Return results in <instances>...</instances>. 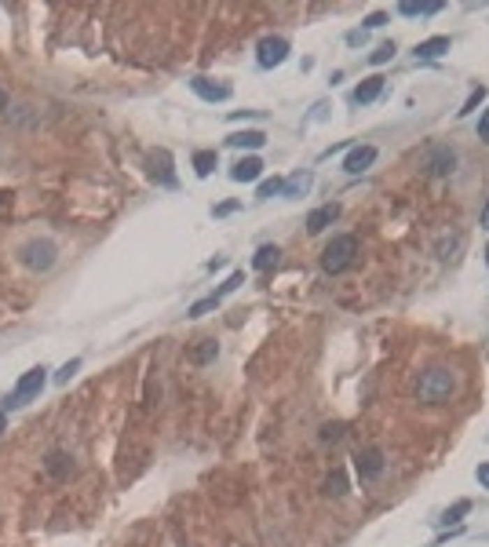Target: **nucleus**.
I'll return each mask as SVG.
<instances>
[{
    "label": "nucleus",
    "instance_id": "nucleus-34",
    "mask_svg": "<svg viewBox=\"0 0 489 547\" xmlns=\"http://www.w3.org/2000/svg\"><path fill=\"white\" fill-rule=\"evenodd\" d=\"M479 223L489 230V197H486V204H482V216H479Z\"/></svg>",
    "mask_w": 489,
    "mask_h": 547
},
{
    "label": "nucleus",
    "instance_id": "nucleus-35",
    "mask_svg": "<svg viewBox=\"0 0 489 547\" xmlns=\"http://www.w3.org/2000/svg\"><path fill=\"white\" fill-rule=\"evenodd\" d=\"M0 110H8V95L4 91H0Z\"/></svg>",
    "mask_w": 489,
    "mask_h": 547
},
{
    "label": "nucleus",
    "instance_id": "nucleus-24",
    "mask_svg": "<svg viewBox=\"0 0 489 547\" xmlns=\"http://www.w3.org/2000/svg\"><path fill=\"white\" fill-rule=\"evenodd\" d=\"M395 52H398V47H395V40H384V44H380V47H377V52H372L369 59H372V66H384V62H391V59H395Z\"/></svg>",
    "mask_w": 489,
    "mask_h": 547
},
{
    "label": "nucleus",
    "instance_id": "nucleus-19",
    "mask_svg": "<svg viewBox=\"0 0 489 547\" xmlns=\"http://www.w3.org/2000/svg\"><path fill=\"white\" fill-rule=\"evenodd\" d=\"M278 255H282L278 245H263V248L252 255V267H256V270H270L274 263H278Z\"/></svg>",
    "mask_w": 489,
    "mask_h": 547
},
{
    "label": "nucleus",
    "instance_id": "nucleus-8",
    "mask_svg": "<svg viewBox=\"0 0 489 547\" xmlns=\"http://www.w3.org/2000/svg\"><path fill=\"white\" fill-rule=\"evenodd\" d=\"M423 168H428L431 175H453V172H456V150L435 147V150L428 153V160H423Z\"/></svg>",
    "mask_w": 489,
    "mask_h": 547
},
{
    "label": "nucleus",
    "instance_id": "nucleus-27",
    "mask_svg": "<svg viewBox=\"0 0 489 547\" xmlns=\"http://www.w3.org/2000/svg\"><path fill=\"white\" fill-rule=\"evenodd\" d=\"M77 368H80V358H73V361H66V365L59 368V373H55V383H59V387H62V383H70V380H73V373H77Z\"/></svg>",
    "mask_w": 489,
    "mask_h": 547
},
{
    "label": "nucleus",
    "instance_id": "nucleus-20",
    "mask_svg": "<svg viewBox=\"0 0 489 547\" xmlns=\"http://www.w3.org/2000/svg\"><path fill=\"white\" fill-rule=\"evenodd\" d=\"M48 471H52L55 478H66L73 471V463H70L66 453H52V456H48Z\"/></svg>",
    "mask_w": 489,
    "mask_h": 547
},
{
    "label": "nucleus",
    "instance_id": "nucleus-22",
    "mask_svg": "<svg viewBox=\"0 0 489 547\" xmlns=\"http://www.w3.org/2000/svg\"><path fill=\"white\" fill-rule=\"evenodd\" d=\"M282 190H285V179H278V175H274V179H263V183L256 186V197L267 201V197H274V194H282Z\"/></svg>",
    "mask_w": 489,
    "mask_h": 547
},
{
    "label": "nucleus",
    "instance_id": "nucleus-2",
    "mask_svg": "<svg viewBox=\"0 0 489 547\" xmlns=\"http://www.w3.org/2000/svg\"><path fill=\"white\" fill-rule=\"evenodd\" d=\"M354 255H358V237H354V234H340V237H333L329 245H325V252H321V270H325V274H344V270L354 263Z\"/></svg>",
    "mask_w": 489,
    "mask_h": 547
},
{
    "label": "nucleus",
    "instance_id": "nucleus-1",
    "mask_svg": "<svg viewBox=\"0 0 489 547\" xmlns=\"http://www.w3.org/2000/svg\"><path fill=\"white\" fill-rule=\"evenodd\" d=\"M456 387V380L449 368H428V373H420L416 380V398L428 401V405H438V401H446Z\"/></svg>",
    "mask_w": 489,
    "mask_h": 547
},
{
    "label": "nucleus",
    "instance_id": "nucleus-33",
    "mask_svg": "<svg viewBox=\"0 0 489 547\" xmlns=\"http://www.w3.org/2000/svg\"><path fill=\"white\" fill-rule=\"evenodd\" d=\"M365 40V29H354V33H347V44H362Z\"/></svg>",
    "mask_w": 489,
    "mask_h": 547
},
{
    "label": "nucleus",
    "instance_id": "nucleus-36",
    "mask_svg": "<svg viewBox=\"0 0 489 547\" xmlns=\"http://www.w3.org/2000/svg\"><path fill=\"white\" fill-rule=\"evenodd\" d=\"M4 424H8V420H4V412H0V430H4Z\"/></svg>",
    "mask_w": 489,
    "mask_h": 547
},
{
    "label": "nucleus",
    "instance_id": "nucleus-28",
    "mask_svg": "<svg viewBox=\"0 0 489 547\" xmlns=\"http://www.w3.org/2000/svg\"><path fill=\"white\" fill-rule=\"evenodd\" d=\"M344 438V424H325L321 427V442H340Z\"/></svg>",
    "mask_w": 489,
    "mask_h": 547
},
{
    "label": "nucleus",
    "instance_id": "nucleus-7",
    "mask_svg": "<svg viewBox=\"0 0 489 547\" xmlns=\"http://www.w3.org/2000/svg\"><path fill=\"white\" fill-rule=\"evenodd\" d=\"M190 88H194V95H201L205 103H226L231 99V84H219V80H212V77H194Z\"/></svg>",
    "mask_w": 489,
    "mask_h": 547
},
{
    "label": "nucleus",
    "instance_id": "nucleus-23",
    "mask_svg": "<svg viewBox=\"0 0 489 547\" xmlns=\"http://www.w3.org/2000/svg\"><path fill=\"white\" fill-rule=\"evenodd\" d=\"M467 511H471V500H456V504H453V507H449V511H446L438 522H442V525H449V522H453V525H456V522H460Z\"/></svg>",
    "mask_w": 489,
    "mask_h": 547
},
{
    "label": "nucleus",
    "instance_id": "nucleus-17",
    "mask_svg": "<svg viewBox=\"0 0 489 547\" xmlns=\"http://www.w3.org/2000/svg\"><path fill=\"white\" fill-rule=\"evenodd\" d=\"M311 186H314V175H311V172H296V175H292V179L285 183L282 194H285V197H303Z\"/></svg>",
    "mask_w": 489,
    "mask_h": 547
},
{
    "label": "nucleus",
    "instance_id": "nucleus-6",
    "mask_svg": "<svg viewBox=\"0 0 489 547\" xmlns=\"http://www.w3.org/2000/svg\"><path fill=\"white\" fill-rule=\"evenodd\" d=\"M22 263L29 267V270H48L55 263V245L52 241H29V245H22Z\"/></svg>",
    "mask_w": 489,
    "mask_h": 547
},
{
    "label": "nucleus",
    "instance_id": "nucleus-14",
    "mask_svg": "<svg viewBox=\"0 0 489 547\" xmlns=\"http://www.w3.org/2000/svg\"><path fill=\"white\" fill-rule=\"evenodd\" d=\"M449 52V37H428L416 44V59H442Z\"/></svg>",
    "mask_w": 489,
    "mask_h": 547
},
{
    "label": "nucleus",
    "instance_id": "nucleus-25",
    "mask_svg": "<svg viewBox=\"0 0 489 547\" xmlns=\"http://www.w3.org/2000/svg\"><path fill=\"white\" fill-rule=\"evenodd\" d=\"M482 103H486V88H482V84H479V88H475V91H471V95H467V103H464V106H460V117H467V114H475V110H479V106H482Z\"/></svg>",
    "mask_w": 489,
    "mask_h": 547
},
{
    "label": "nucleus",
    "instance_id": "nucleus-16",
    "mask_svg": "<svg viewBox=\"0 0 489 547\" xmlns=\"http://www.w3.org/2000/svg\"><path fill=\"white\" fill-rule=\"evenodd\" d=\"M216 168H219V153L216 150H198V153H194V172H198L201 179H208Z\"/></svg>",
    "mask_w": 489,
    "mask_h": 547
},
{
    "label": "nucleus",
    "instance_id": "nucleus-32",
    "mask_svg": "<svg viewBox=\"0 0 489 547\" xmlns=\"http://www.w3.org/2000/svg\"><path fill=\"white\" fill-rule=\"evenodd\" d=\"M475 474H479V486L489 489V463H479V471H475Z\"/></svg>",
    "mask_w": 489,
    "mask_h": 547
},
{
    "label": "nucleus",
    "instance_id": "nucleus-29",
    "mask_svg": "<svg viewBox=\"0 0 489 547\" xmlns=\"http://www.w3.org/2000/svg\"><path fill=\"white\" fill-rule=\"evenodd\" d=\"M384 22H387V15H384V11H372L369 19H365V29H380Z\"/></svg>",
    "mask_w": 489,
    "mask_h": 547
},
{
    "label": "nucleus",
    "instance_id": "nucleus-4",
    "mask_svg": "<svg viewBox=\"0 0 489 547\" xmlns=\"http://www.w3.org/2000/svg\"><path fill=\"white\" fill-rule=\"evenodd\" d=\"M44 383H48V368L37 365V368H29V373L15 383V391H11V405H26L29 398H37L44 391Z\"/></svg>",
    "mask_w": 489,
    "mask_h": 547
},
{
    "label": "nucleus",
    "instance_id": "nucleus-18",
    "mask_svg": "<svg viewBox=\"0 0 489 547\" xmlns=\"http://www.w3.org/2000/svg\"><path fill=\"white\" fill-rule=\"evenodd\" d=\"M438 8H442V4H438V0H420V4H416V0H405V4H398V11L405 15V19H420V15H435Z\"/></svg>",
    "mask_w": 489,
    "mask_h": 547
},
{
    "label": "nucleus",
    "instance_id": "nucleus-9",
    "mask_svg": "<svg viewBox=\"0 0 489 547\" xmlns=\"http://www.w3.org/2000/svg\"><path fill=\"white\" fill-rule=\"evenodd\" d=\"M354 467H358V478L362 481H372L384 471V453L380 449H362V453L354 456Z\"/></svg>",
    "mask_w": 489,
    "mask_h": 547
},
{
    "label": "nucleus",
    "instance_id": "nucleus-12",
    "mask_svg": "<svg viewBox=\"0 0 489 547\" xmlns=\"http://www.w3.org/2000/svg\"><path fill=\"white\" fill-rule=\"evenodd\" d=\"M259 175H263V160H259V157H241L238 165L231 168V179L234 183H256Z\"/></svg>",
    "mask_w": 489,
    "mask_h": 547
},
{
    "label": "nucleus",
    "instance_id": "nucleus-26",
    "mask_svg": "<svg viewBox=\"0 0 489 547\" xmlns=\"http://www.w3.org/2000/svg\"><path fill=\"white\" fill-rule=\"evenodd\" d=\"M216 354H219V347H216V343H212V340H205V343H201L198 350H194V354H190V358H194V361H198V365H205V361H212V358H216Z\"/></svg>",
    "mask_w": 489,
    "mask_h": 547
},
{
    "label": "nucleus",
    "instance_id": "nucleus-11",
    "mask_svg": "<svg viewBox=\"0 0 489 547\" xmlns=\"http://www.w3.org/2000/svg\"><path fill=\"white\" fill-rule=\"evenodd\" d=\"M336 219H340V204H321L307 216V234H321L325 227H333Z\"/></svg>",
    "mask_w": 489,
    "mask_h": 547
},
{
    "label": "nucleus",
    "instance_id": "nucleus-15",
    "mask_svg": "<svg viewBox=\"0 0 489 547\" xmlns=\"http://www.w3.org/2000/svg\"><path fill=\"white\" fill-rule=\"evenodd\" d=\"M226 142H231V147H238V150H259V147L267 142V135L259 132V128H252V132H234Z\"/></svg>",
    "mask_w": 489,
    "mask_h": 547
},
{
    "label": "nucleus",
    "instance_id": "nucleus-13",
    "mask_svg": "<svg viewBox=\"0 0 489 547\" xmlns=\"http://www.w3.org/2000/svg\"><path fill=\"white\" fill-rule=\"evenodd\" d=\"M380 91H384V77H380V73H372V77H365L362 84L354 88V103H358V106H365V103H372V99H380Z\"/></svg>",
    "mask_w": 489,
    "mask_h": 547
},
{
    "label": "nucleus",
    "instance_id": "nucleus-3",
    "mask_svg": "<svg viewBox=\"0 0 489 547\" xmlns=\"http://www.w3.org/2000/svg\"><path fill=\"white\" fill-rule=\"evenodd\" d=\"M241 281H245V274H241V270H234L231 278H226V281L216 288V292H212V296H205V299H198V303H194V307H190L187 314H190V317H205L208 310H216V307H219V303H223L226 296H231V292H238V285H241Z\"/></svg>",
    "mask_w": 489,
    "mask_h": 547
},
{
    "label": "nucleus",
    "instance_id": "nucleus-37",
    "mask_svg": "<svg viewBox=\"0 0 489 547\" xmlns=\"http://www.w3.org/2000/svg\"><path fill=\"white\" fill-rule=\"evenodd\" d=\"M486 263H489V248H486Z\"/></svg>",
    "mask_w": 489,
    "mask_h": 547
},
{
    "label": "nucleus",
    "instance_id": "nucleus-10",
    "mask_svg": "<svg viewBox=\"0 0 489 547\" xmlns=\"http://www.w3.org/2000/svg\"><path fill=\"white\" fill-rule=\"evenodd\" d=\"M372 160H377V147H369V142H362V147H354L347 157H344V172L347 175H362Z\"/></svg>",
    "mask_w": 489,
    "mask_h": 547
},
{
    "label": "nucleus",
    "instance_id": "nucleus-31",
    "mask_svg": "<svg viewBox=\"0 0 489 547\" xmlns=\"http://www.w3.org/2000/svg\"><path fill=\"white\" fill-rule=\"evenodd\" d=\"M479 139H482V142H489V110L479 117Z\"/></svg>",
    "mask_w": 489,
    "mask_h": 547
},
{
    "label": "nucleus",
    "instance_id": "nucleus-21",
    "mask_svg": "<svg viewBox=\"0 0 489 547\" xmlns=\"http://www.w3.org/2000/svg\"><path fill=\"white\" fill-rule=\"evenodd\" d=\"M347 493V474L344 471H333L325 478V496H344Z\"/></svg>",
    "mask_w": 489,
    "mask_h": 547
},
{
    "label": "nucleus",
    "instance_id": "nucleus-5",
    "mask_svg": "<svg viewBox=\"0 0 489 547\" xmlns=\"http://www.w3.org/2000/svg\"><path fill=\"white\" fill-rule=\"evenodd\" d=\"M256 59H259V66H263V70L282 66V62L289 59V40L285 37H263L259 47H256Z\"/></svg>",
    "mask_w": 489,
    "mask_h": 547
},
{
    "label": "nucleus",
    "instance_id": "nucleus-30",
    "mask_svg": "<svg viewBox=\"0 0 489 547\" xmlns=\"http://www.w3.org/2000/svg\"><path fill=\"white\" fill-rule=\"evenodd\" d=\"M231 212H238V201H223L212 208V216H231Z\"/></svg>",
    "mask_w": 489,
    "mask_h": 547
}]
</instances>
